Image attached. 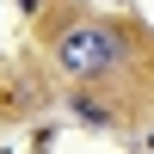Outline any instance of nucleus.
Instances as JSON below:
<instances>
[{"instance_id": "1", "label": "nucleus", "mask_w": 154, "mask_h": 154, "mask_svg": "<svg viewBox=\"0 0 154 154\" xmlns=\"http://www.w3.org/2000/svg\"><path fill=\"white\" fill-rule=\"evenodd\" d=\"M117 56H123V37L111 31V25H93V19L68 25V31L56 37V68L74 74V80H99L105 68H117Z\"/></svg>"}, {"instance_id": "2", "label": "nucleus", "mask_w": 154, "mask_h": 154, "mask_svg": "<svg viewBox=\"0 0 154 154\" xmlns=\"http://www.w3.org/2000/svg\"><path fill=\"white\" fill-rule=\"evenodd\" d=\"M74 111H80L86 123H111V111H105V105H93V99H86V93H74Z\"/></svg>"}, {"instance_id": "3", "label": "nucleus", "mask_w": 154, "mask_h": 154, "mask_svg": "<svg viewBox=\"0 0 154 154\" xmlns=\"http://www.w3.org/2000/svg\"><path fill=\"white\" fill-rule=\"evenodd\" d=\"M148 154H154V136H148Z\"/></svg>"}]
</instances>
